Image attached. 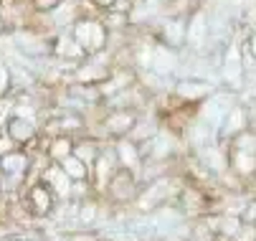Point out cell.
Wrapping results in <instances>:
<instances>
[{
	"label": "cell",
	"instance_id": "obj_1",
	"mask_svg": "<svg viewBox=\"0 0 256 241\" xmlns=\"http://www.w3.org/2000/svg\"><path fill=\"white\" fill-rule=\"evenodd\" d=\"M68 33L86 51V56H96V54L109 51V30L102 23V16H84V18H79L74 26L68 28Z\"/></svg>",
	"mask_w": 256,
	"mask_h": 241
},
{
	"label": "cell",
	"instance_id": "obj_2",
	"mask_svg": "<svg viewBox=\"0 0 256 241\" xmlns=\"http://www.w3.org/2000/svg\"><path fill=\"white\" fill-rule=\"evenodd\" d=\"M221 76L226 82V86L231 92H241L244 82H246V68H244V51H241V41H228L221 56Z\"/></svg>",
	"mask_w": 256,
	"mask_h": 241
},
{
	"label": "cell",
	"instance_id": "obj_3",
	"mask_svg": "<svg viewBox=\"0 0 256 241\" xmlns=\"http://www.w3.org/2000/svg\"><path fill=\"white\" fill-rule=\"evenodd\" d=\"M180 188H178V183L175 180H170V178H155V180H150L144 188H140V193H137V208L142 211V214H152L155 208H160V206H168L170 203V196H175Z\"/></svg>",
	"mask_w": 256,
	"mask_h": 241
},
{
	"label": "cell",
	"instance_id": "obj_4",
	"mask_svg": "<svg viewBox=\"0 0 256 241\" xmlns=\"http://www.w3.org/2000/svg\"><path fill=\"white\" fill-rule=\"evenodd\" d=\"M210 44V16L203 6L190 8L188 13V30H186V48L200 54Z\"/></svg>",
	"mask_w": 256,
	"mask_h": 241
},
{
	"label": "cell",
	"instance_id": "obj_5",
	"mask_svg": "<svg viewBox=\"0 0 256 241\" xmlns=\"http://www.w3.org/2000/svg\"><path fill=\"white\" fill-rule=\"evenodd\" d=\"M216 92V86L208 79H198V76H182L175 79V84L170 86V94L182 102V104H200L210 94Z\"/></svg>",
	"mask_w": 256,
	"mask_h": 241
},
{
	"label": "cell",
	"instance_id": "obj_6",
	"mask_svg": "<svg viewBox=\"0 0 256 241\" xmlns=\"http://www.w3.org/2000/svg\"><path fill=\"white\" fill-rule=\"evenodd\" d=\"M158 33L155 41H160L168 48L182 51L186 48V30H188V16H160L158 18Z\"/></svg>",
	"mask_w": 256,
	"mask_h": 241
},
{
	"label": "cell",
	"instance_id": "obj_7",
	"mask_svg": "<svg viewBox=\"0 0 256 241\" xmlns=\"http://www.w3.org/2000/svg\"><path fill=\"white\" fill-rule=\"evenodd\" d=\"M26 211L33 218H44L54 211L56 206V193L44 183V180H33L30 186H26V198H23Z\"/></svg>",
	"mask_w": 256,
	"mask_h": 241
},
{
	"label": "cell",
	"instance_id": "obj_8",
	"mask_svg": "<svg viewBox=\"0 0 256 241\" xmlns=\"http://www.w3.org/2000/svg\"><path fill=\"white\" fill-rule=\"evenodd\" d=\"M104 193L109 196V200H112V203H130L140 193V176L132 173V170L117 168L114 176L109 178V186H106Z\"/></svg>",
	"mask_w": 256,
	"mask_h": 241
},
{
	"label": "cell",
	"instance_id": "obj_9",
	"mask_svg": "<svg viewBox=\"0 0 256 241\" xmlns=\"http://www.w3.org/2000/svg\"><path fill=\"white\" fill-rule=\"evenodd\" d=\"M140 120V112L137 110H106L104 117H102V130L106 137H114V140H122V137H127L134 127V122Z\"/></svg>",
	"mask_w": 256,
	"mask_h": 241
},
{
	"label": "cell",
	"instance_id": "obj_10",
	"mask_svg": "<svg viewBox=\"0 0 256 241\" xmlns=\"http://www.w3.org/2000/svg\"><path fill=\"white\" fill-rule=\"evenodd\" d=\"M30 170V155L23 148H13L8 152H0V178L13 180L10 186H18Z\"/></svg>",
	"mask_w": 256,
	"mask_h": 241
},
{
	"label": "cell",
	"instance_id": "obj_11",
	"mask_svg": "<svg viewBox=\"0 0 256 241\" xmlns=\"http://www.w3.org/2000/svg\"><path fill=\"white\" fill-rule=\"evenodd\" d=\"M180 66V51L162 46L160 41L152 44V58H150V72L160 76H172Z\"/></svg>",
	"mask_w": 256,
	"mask_h": 241
},
{
	"label": "cell",
	"instance_id": "obj_12",
	"mask_svg": "<svg viewBox=\"0 0 256 241\" xmlns=\"http://www.w3.org/2000/svg\"><path fill=\"white\" fill-rule=\"evenodd\" d=\"M3 134H8L18 148H26L28 142H36V137H38V127H36V120L33 117L13 114L8 120V127H6Z\"/></svg>",
	"mask_w": 256,
	"mask_h": 241
},
{
	"label": "cell",
	"instance_id": "obj_13",
	"mask_svg": "<svg viewBox=\"0 0 256 241\" xmlns=\"http://www.w3.org/2000/svg\"><path fill=\"white\" fill-rule=\"evenodd\" d=\"M114 155H117V162L120 168L124 170H132V173L140 176V170H142V152H140V145L132 142L130 137H122V140L114 142Z\"/></svg>",
	"mask_w": 256,
	"mask_h": 241
},
{
	"label": "cell",
	"instance_id": "obj_14",
	"mask_svg": "<svg viewBox=\"0 0 256 241\" xmlns=\"http://www.w3.org/2000/svg\"><path fill=\"white\" fill-rule=\"evenodd\" d=\"M41 180L56 193V198H71V188H74V180H71V178L64 173V168H61L58 162H51V165L44 170Z\"/></svg>",
	"mask_w": 256,
	"mask_h": 241
},
{
	"label": "cell",
	"instance_id": "obj_15",
	"mask_svg": "<svg viewBox=\"0 0 256 241\" xmlns=\"http://www.w3.org/2000/svg\"><path fill=\"white\" fill-rule=\"evenodd\" d=\"M244 130H248V120H246V107H241V104H234L228 112H226V117H224V122H221V127H218V132H221V137H234L238 134V132H244Z\"/></svg>",
	"mask_w": 256,
	"mask_h": 241
},
{
	"label": "cell",
	"instance_id": "obj_16",
	"mask_svg": "<svg viewBox=\"0 0 256 241\" xmlns=\"http://www.w3.org/2000/svg\"><path fill=\"white\" fill-rule=\"evenodd\" d=\"M74 142H76V137H71V134H56L46 145V158L51 162H61L66 155L74 152Z\"/></svg>",
	"mask_w": 256,
	"mask_h": 241
},
{
	"label": "cell",
	"instance_id": "obj_17",
	"mask_svg": "<svg viewBox=\"0 0 256 241\" xmlns=\"http://www.w3.org/2000/svg\"><path fill=\"white\" fill-rule=\"evenodd\" d=\"M213 132H216V127L213 124H208L206 120H198V122H190L188 124V140L193 142V148H208V145H213Z\"/></svg>",
	"mask_w": 256,
	"mask_h": 241
},
{
	"label": "cell",
	"instance_id": "obj_18",
	"mask_svg": "<svg viewBox=\"0 0 256 241\" xmlns=\"http://www.w3.org/2000/svg\"><path fill=\"white\" fill-rule=\"evenodd\" d=\"M58 165L64 168V173L74 180V183H86V180H89V165H86L84 160H79L74 152L66 155Z\"/></svg>",
	"mask_w": 256,
	"mask_h": 241
},
{
	"label": "cell",
	"instance_id": "obj_19",
	"mask_svg": "<svg viewBox=\"0 0 256 241\" xmlns=\"http://www.w3.org/2000/svg\"><path fill=\"white\" fill-rule=\"evenodd\" d=\"M160 132V124H158V120H144V117H140L137 122H134V127H132V132L127 134L132 142H137V145H142V142H148V140H152V137Z\"/></svg>",
	"mask_w": 256,
	"mask_h": 241
},
{
	"label": "cell",
	"instance_id": "obj_20",
	"mask_svg": "<svg viewBox=\"0 0 256 241\" xmlns=\"http://www.w3.org/2000/svg\"><path fill=\"white\" fill-rule=\"evenodd\" d=\"M102 145L96 142V140H84V142H74V155L79 158V160H84L86 165H89V170H92V165L96 162V158L102 155Z\"/></svg>",
	"mask_w": 256,
	"mask_h": 241
},
{
	"label": "cell",
	"instance_id": "obj_21",
	"mask_svg": "<svg viewBox=\"0 0 256 241\" xmlns=\"http://www.w3.org/2000/svg\"><path fill=\"white\" fill-rule=\"evenodd\" d=\"M228 162L234 165V170H238L241 176H251V173H256V152L234 150V155H231Z\"/></svg>",
	"mask_w": 256,
	"mask_h": 241
},
{
	"label": "cell",
	"instance_id": "obj_22",
	"mask_svg": "<svg viewBox=\"0 0 256 241\" xmlns=\"http://www.w3.org/2000/svg\"><path fill=\"white\" fill-rule=\"evenodd\" d=\"M200 158H203V162L210 168V170H216V173H221V170H226V158L221 155V150H218L216 145H208V148H200Z\"/></svg>",
	"mask_w": 256,
	"mask_h": 241
},
{
	"label": "cell",
	"instance_id": "obj_23",
	"mask_svg": "<svg viewBox=\"0 0 256 241\" xmlns=\"http://www.w3.org/2000/svg\"><path fill=\"white\" fill-rule=\"evenodd\" d=\"M244 228L241 218L238 216H218V234H224V236H236L238 231Z\"/></svg>",
	"mask_w": 256,
	"mask_h": 241
},
{
	"label": "cell",
	"instance_id": "obj_24",
	"mask_svg": "<svg viewBox=\"0 0 256 241\" xmlns=\"http://www.w3.org/2000/svg\"><path fill=\"white\" fill-rule=\"evenodd\" d=\"M234 150H246V152H256V132L254 130H244L234 137Z\"/></svg>",
	"mask_w": 256,
	"mask_h": 241
},
{
	"label": "cell",
	"instance_id": "obj_25",
	"mask_svg": "<svg viewBox=\"0 0 256 241\" xmlns=\"http://www.w3.org/2000/svg\"><path fill=\"white\" fill-rule=\"evenodd\" d=\"M10 86H13V72L8 68V64L0 61V99L10 92Z\"/></svg>",
	"mask_w": 256,
	"mask_h": 241
},
{
	"label": "cell",
	"instance_id": "obj_26",
	"mask_svg": "<svg viewBox=\"0 0 256 241\" xmlns=\"http://www.w3.org/2000/svg\"><path fill=\"white\" fill-rule=\"evenodd\" d=\"M244 48L256 58V23H254V26H251V30L246 33V38H244Z\"/></svg>",
	"mask_w": 256,
	"mask_h": 241
},
{
	"label": "cell",
	"instance_id": "obj_27",
	"mask_svg": "<svg viewBox=\"0 0 256 241\" xmlns=\"http://www.w3.org/2000/svg\"><path fill=\"white\" fill-rule=\"evenodd\" d=\"M92 3H94L99 10H112V8H117L120 0H92Z\"/></svg>",
	"mask_w": 256,
	"mask_h": 241
},
{
	"label": "cell",
	"instance_id": "obj_28",
	"mask_svg": "<svg viewBox=\"0 0 256 241\" xmlns=\"http://www.w3.org/2000/svg\"><path fill=\"white\" fill-rule=\"evenodd\" d=\"M246 221L256 226V203H254V206H248V208H246Z\"/></svg>",
	"mask_w": 256,
	"mask_h": 241
},
{
	"label": "cell",
	"instance_id": "obj_29",
	"mask_svg": "<svg viewBox=\"0 0 256 241\" xmlns=\"http://www.w3.org/2000/svg\"><path fill=\"white\" fill-rule=\"evenodd\" d=\"M8 241H30V238H8Z\"/></svg>",
	"mask_w": 256,
	"mask_h": 241
},
{
	"label": "cell",
	"instance_id": "obj_30",
	"mask_svg": "<svg viewBox=\"0 0 256 241\" xmlns=\"http://www.w3.org/2000/svg\"><path fill=\"white\" fill-rule=\"evenodd\" d=\"M0 196H3V186H0Z\"/></svg>",
	"mask_w": 256,
	"mask_h": 241
}]
</instances>
